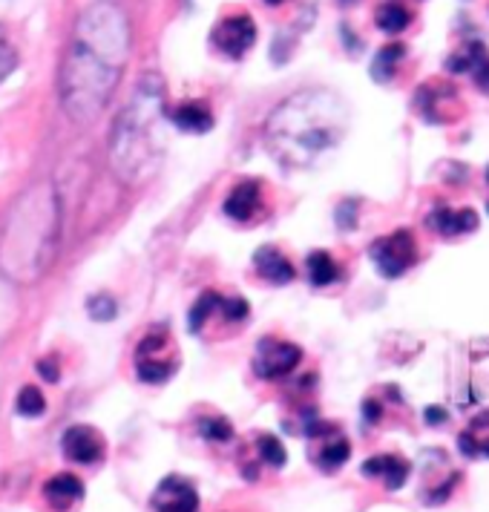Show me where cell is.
<instances>
[{"label":"cell","instance_id":"cell-10","mask_svg":"<svg viewBox=\"0 0 489 512\" xmlns=\"http://www.w3.org/2000/svg\"><path fill=\"white\" fill-rule=\"evenodd\" d=\"M153 510L156 512H196L199 510V495L187 484L185 478H164L156 495H153Z\"/></svg>","mask_w":489,"mask_h":512},{"label":"cell","instance_id":"cell-4","mask_svg":"<svg viewBox=\"0 0 489 512\" xmlns=\"http://www.w3.org/2000/svg\"><path fill=\"white\" fill-rule=\"evenodd\" d=\"M412 110L432 127H449L466 116L461 90L449 78H429L412 95Z\"/></svg>","mask_w":489,"mask_h":512},{"label":"cell","instance_id":"cell-17","mask_svg":"<svg viewBox=\"0 0 489 512\" xmlns=\"http://www.w3.org/2000/svg\"><path fill=\"white\" fill-rule=\"evenodd\" d=\"M406 58H409V47L406 44H386L374 55L372 78L377 84H392Z\"/></svg>","mask_w":489,"mask_h":512},{"label":"cell","instance_id":"cell-21","mask_svg":"<svg viewBox=\"0 0 489 512\" xmlns=\"http://www.w3.org/2000/svg\"><path fill=\"white\" fill-rule=\"evenodd\" d=\"M351 455V443L343 438V435H331L326 441V446L320 449V455H317V464L323 472H337L340 466L349 461Z\"/></svg>","mask_w":489,"mask_h":512},{"label":"cell","instance_id":"cell-28","mask_svg":"<svg viewBox=\"0 0 489 512\" xmlns=\"http://www.w3.org/2000/svg\"><path fill=\"white\" fill-rule=\"evenodd\" d=\"M222 305V311H225V317L228 320H245L248 317V303L242 300V297H233L228 303H219Z\"/></svg>","mask_w":489,"mask_h":512},{"label":"cell","instance_id":"cell-8","mask_svg":"<svg viewBox=\"0 0 489 512\" xmlns=\"http://www.w3.org/2000/svg\"><path fill=\"white\" fill-rule=\"evenodd\" d=\"M257 44V24L248 15H231L213 29V47L222 49L228 58H242Z\"/></svg>","mask_w":489,"mask_h":512},{"label":"cell","instance_id":"cell-29","mask_svg":"<svg viewBox=\"0 0 489 512\" xmlns=\"http://www.w3.org/2000/svg\"><path fill=\"white\" fill-rule=\"evenodd\" d=\"M15 70V52L0 41V81Z\"/></svg>","mask_w":489,"mask_h":512},{"label":"cell","instance_id":"cell-34","mask_svg":"<svg viewBox=\"0 0 489 512\" xmlns=\"http://www.w3.org/2000/svg\"><path fill=\"white\" fill-rule=\"evenodd\" d=\"M487 210H489V202H487Z\"/></svg>","mask_w":489,"mask_h":512},{"label":"cell","instance_id":"cell-30","mask_svg":"<svg viewBox=\"0 0 489 512\" xmlns=\"http://www.w3.org/2000/svg\"><path fill=\"white\" fill-rule=\"evenodd\" d=\"M423 418H426V423H429V426H441L443 420L449 418V412H446V409H441V406H432V409H426V415H423Z\"/></svg>","mask_w":489,"mask_h":512},{"label":"cell","instance_id":"cell-9","mask_svg":"<svg viewBox=\"0 0 489 512\" xmlns=\"http://www.w3.org/2000/svg\"><path fill=\"white\" fill-rule=\"evenodd\" d=\"M426 228L438 233L441 239H461L466 233L478 231V213L469 208H449V205H435L426 216Z\"/></svg>","mask_w":489,"mask_h":512},{"label":"cell","instance_id":"cell-15","mask_svg":"<svg viewBox=\"0 0 489 512\" xmlns=\"http://www.w3.org/2000/svg\"><path fill=\"white\" fill-rule=\"evenodd\" d=\"M458 449L466 458H489V409L475 415L472 423L458 435Z\"/></svg>","mask_w":489,"mask_h":512},{"label":"cell","instance_id":"cell-20","mask_svg":"<svg viewBox=\"0 0 489 512\" xmlns=\"http://www.w3.org/2000/svg\"><path fill=\"white\" fill-rule=\"evenodd\" d=\"M305 271H308V280L311 285H331V282L340 280V265L334 262V256L326 251H314L305 262Z\"/></svg>","mask_w":489,"mask_h":512},{"label":"cell","instance_id":"cell-24","mask_svg":"<svg viewBox=\"0 0 489 512\" xmlns=\"http://www.w3.org/2000/svg\"><path fill=\"white\" fill-rule=\"evenodd\" d=\"M199 432L208 441H231L233 435L231 423L225 418H202L199 420Z\"/></svg>","mask_w":489,"mask_h":512},{"label":"cell","instance_id":"cell-5","mask_svg":"<svg viewBox=\"0 0 489 512\" xmlns=\"http://www.w3.org/2000/svg\"><path fill=\"white\" fill-rule=\"evenodd\" d=\"M369 256H372L377 271H380L386 280H397V277H403L406 271H412L415 262H418V242H415V233L400 228V231L389 233V236H380L377 242H372Z\"/></svg>","mask_w":489,"mask_h":512},{"label":"cell","instance_id":"cell-3","mask_svg":"<svg viewBox=\"0 0 489 512\" xmlns=\"http://www.w3.org/2000/svg\"><path fill=\"white\" fill-rule=\"evenodd\" d=\"M159 113H162V84L156 81V75H150L144 84H139L130 107L116 121V133H113L116 167L124 164L139 167L150 156V130Z\"/></svg>","mask_w":489,"mask_h":512},{"label":"cell","instance_id":"cell-27","mask_svg":"<svg viewBox=\"0 0 489 512\" xmlns=\"http://www.w3.org/2000/svg\"><path fill=\"white\" fill-rule=\"evenodd\" d=\"M87 308H90V314H93L95 320H101V323L113 320V317H116V311H118L116 300H113V297H107V294H98V297H93Z\"/></svg>","mask_w":489,"mask_h":512},{"label":"cell","instance_id":"cell-12","mask_svg":"<svg viewBox=\"0 0 489 512\" xmlns=\"http://www.w3.org/2000/svg\"><path fill=\"white\" fill-rule=\"evenodd\" d=\"M409 461H403L400 455H374L369 458L366 464H363V475L366 478H377V481H383L386 489H400L406 484V478H409Z\"/></svg>","mask_w":489,"mask_h":512},{"label":"cell","instance_id":"cell-2","mask_svg":"<svg viewBox=\"0 0 489 512\" xmlns=\"http://www.w3.org/2000/svg\"><path fill=\"white\" fill-rule=\"evenodd\" d=\"M346 130V107L326 90L291 95L268 121V141L285 162L303 164L334 147Z\"/></svg>","mask_w":489,"mask_h":512},{"label":"cell","instance_id":"cell-13","mask_svg":"<svg viewBox=\"0 0 489 512\" xmlns=\"http://www.w3.org/2000/svg\"><path fill=\"white\" fill-rule=\"evenodd\" d=\"M418 21V12L406 0H383L374 9V26L386 35H400Z\"/></svg>","mask_w":489,"mask_h":512},{"label":"cell","instance_id":"cell-33","mask_svg":"<svg viewBox=\"0 0 489 512\" xmlns=\"http://www.w3.org/2000/svg\"><path fill=\"white\" fill-rule=\"evenodd\" d=\"M265 3H271V6H280L282 0H265Z\"/></svg>","mask_w":489,"mask_h":512},{"label":"cell","instance_id":"cell-23","mask_svg":"<svg viewBox=\"0 0 489 512\" xmlns=\"http://www.w3.org/2000/svg\"><path fill=\"white\" fill-rule=\"evenodd\" d=\"M173 372L176 366L162 363V360H139V377L144 383H164Z\"/></svg>","mask_w":489,"mask_h":512},{"label":"cell","instance_id":"cell-32","mask_svg":"<svg viewBox=\"0 0 489 512\" xmlns=\"http://www.w3.org/2000/svg\"><path fill=\"white\" fill-rule=\"evenodd\" d=\"M38 372L44 374L49 383H55V380H58V366H55V360H41Z\"/></svg>","mask_w":489,"mask_h":512},{"label":"cell","instance_id":"cell-18","mask_svg":"<svg viewBox=\"0 0 489 512\" xmlns=\"http://www.w3.org/2000/svg\"><path fill=\"white\" fill-rule=\"evenodd\" d=\"M254 265L259 268V274L274 285H288L294 280V265L277 248H259L257 256H254Z\"/></svg>","mask_w":489,"mask_h":512},{"label":"cell","instance_id":"cell-16","mask_svg":"<svg viewBox=\"0 0 489 512\" xmlns=\"http://www.w3.org/2000/svg\"><path fill=\"white\" fill-rule=\"evenodd\" d=\"M44 495L47 501L55 507V510H70L72 504H78L84 498V484L75 478V475H55L44 487Z\"/></svg>","mask_w":489,"mask_h":512},{"label":"cell","instance_id":"cell-25","mask_svg":"<svg viewBox=\"0 0 489 512\" xmlns=\"http://www.w3.org/2000/svg\"><path fill=\"white\" fill-rule=\"evenodd\" d=\"M219 303H222V300H219L216 294H202L199 303L193 305V311H190V328L199 331V328L205 326V320L213 314V308H219Z\"/></svg>","mask_w":489,"mask_h":512},{"label":"cell","instance_id":"cell-7","mask_svg":"<svg viewBox=\"0 0 489 512\" xmlns=\"http://www.w3.org/2000/svg\"><path fill=\"white\" fill-rule=\"evenodd\" d=\"M303 360V351L297 349L294 343H285V340H262L259 343L257 357H254V372L259 377H285L291 374Z\"/></svg>","mask_w":489,"mask_h":512},{"label":"cell","instance_id":"cell-22","mask_svg":"<svg viewBox=\"0 0 489 512\" xmlns=\"http://www.w3.org/2000/svg\"><path fill=\"white\" fill-rule=\"evenodd\" d=\"M44 409H47V397L41 395V389L24 386L18 395V412L26 418H38V415H44Z\"/></svg>","mask_w":489,"mask_h":512},{"label":"cell","instance_id":"cell-19","mask_svg":"<svg viewBox=\"0 0 489 512\" xmlns=\"http://www.w3.org/2000/svg\"><path fill=\"white\" fill-rule=\"evenodd\" d=\"M259 208V185L257 182H242L231 190V196L225 199V213L236 222H248Z\"/></svg>","mask_w":489,"mask_h":512},{"label":"cell","instance_id":"cell-1","mask_svg":"<svg viewBox=\"0 0 489 512\" xmlns=\"http://www.w3.org/2000/svg\"><path fill=\"white\" fill-rule=\"evenodd\" d=\"M130 52V24L116 3H93L75 26L61 70V98L75 121L95 118L118 84Z\"/></svg>","mask_w":489,"mask_h":512},{"label":"cell","instance_id":"cell-11","mask_svg":"<svg viewBox=\"0 0 489 512\" xmlns=\"http://www.w3.org/2000/svg\"><path fill=\"white\" fill-rule=\"evenodd\" d=\"M64 455L75 464H95L104 455V443L98 438V432L90 426H72L64 432Z\"/></svg>","mask_w":489,"mask_h":512},{"label":"cell","instance_id":"cell-31","mask_svg":"<svg viewBox=\"0 0 489 512\" xmlns=\"http://www.w3.org/2000/svg\"><path fill=\"white\" fill-rule=\"evenodd\" d=\"M380 412H383V406H380L377 400H366V406H363V418L369 420V423H377V420H380Z\"/></svg>","mask_w":489,"mask_h":512},{"label":"cell","instance_id":"cell-14","mask_svg":"<svg viewBox=\"0 0 489 512\" xmlns=\"http://www.w3.org/2000/svg\"><path fill=\"white\" fill-rule=\"evenodd\" d=\"M170 121L182 130V133H193V136H202L213 127V113H210L208 104L202 101H185L179 104L176 110H170Z\"/></svg>","mask_w":489,"mask_h":512},{"label":"cell","instance_id":"cell-6","mask_svg":"<svg viewBox=\"0 0 489 512\" xmlns=\"http://www.w3.org/2000/svg\"><path fill=\"white\" fill-rule=\"evenodd\" d=\"M446 72L469 75L472 87L481 95H489V47L484 41H464L446 58Z\"/></svg>","mask_w":489,"mask_h":512},{"label":"cell","instance_id":"cell-26","mask_svg":"<svg viewBox=\"0 0 489 512\" xmlns=\"http://www.w3.org/2000/svg\"><path fill=\"white\" fill-rule=\"evenodd\" d=\"M259 455H262L271 466L285 464V446H282L277 438H271V435H262V438H259Z\"/></svg>","mask_w":489,"mask_h":512}]
</instances>
